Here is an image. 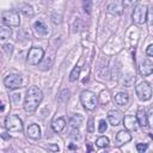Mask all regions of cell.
Listing matches in <instances>:
<instances>
[{
    "mask_svg": "<svg viewBox=\"0 0 153 153\" xmlns=\"http://www.w3.org/2000/svg\"><path fill=\"white\" fill-rule=\"evenodd\" d=\"M42 98H43V93H42L41 88H38L37 86L29 87V90L26 91L25 100H24V110L30 114L33 112L37 109V106L39 105Z\"/></svg>",
    "mask_w": 153,
    "mask_h": 153,
    "instance_id": "6da1fadb",
    "label": "cell"
},
{
    "mask_svg": "<svg viewBox=\"0 0 153 153\" xmlns=\"http://www.w3.org/2000/svg\"><path fill=\"white\" fill-rule=\"evenodd\" d=\"M5 128L10 134H19L23 131V121L17 115H8L5 120Z\"/></svg>",
    "mask_w": 153,
    "mask_h": 153,
    "instance_id": "7a4b0ae2",
    "label": "cell"
},
{
    "mask_svg": "<svg viewBox=\"0 0 153 153\" xmlns=\"http://www.w3.org/2000/svg\"><path fill=\"white\" fill-rule=\"evenodd\" d=\"M80 100L86 110H93L97 106V97L91 91H82L80 94Z\"/></svg>",
    "mask_w": 153,
    "mask_h": 153,
    "instance_id": "3957f363",
    "label": "cell"
},
{
    "mask_svg": "<svg viewBox=\"0 0 153 153\" xmlns=\"http://www.w3.org/2000/svg\"><path fill=\"white\" fill-rule=\"evenodd\" d=\"M43 56H44V50L42 48H38V47H33L29 50V54H27V59H26V62L31 66H37L42 60H43Z\"/></svg>",
    "mask_w": 153,
    "mask_h": 153,
    "instance_id": "277c9868",
    "label": "cell"
},
{
    "mask_svg": "<svg viewBox=\"0 0 153 153\" xmlns=\"http://www.w3.org/2000/svg\"><path fill=\"white\" fill-rule=\"evenodd\" d=\"M136 94L139 97L140 100H149L152 97V87L147 81H142L140 82L136 87H135Z\"/></svg>",
    "mask_w": 153,
    "mask_h": 153,
    "instance_id": "5b68a950",
    "label": "cell"
},
{
    "mask_svg": "<svg viewBox=\"0 0 153 153\" xmlns=\"http://www.w3.org/2000/svg\"><path fill=\"white\" fill-rule=\"evenodd\" d=\"M2 20L10 25V26H18L20 24V19H19V13L17 11H4L2 12Z\"/></svg>",
    "mask_w": 153,
    "mask_h": 153,
    "instance_id": "8992f818",
    "label": "cell"
},
{
    "mask_svg": "<svg viewBox=\"0 0 153 153\" xmlns=\"http://www.w3.org/2000/svg\"><path fill=\"white\" fill-rule=\"evenodd\" d=\"M4 84L8 90L13 91V90H18L19 87H22L23 80H22V76L18 74H10L5 78Z\"/></svg>",
    "mask_w": 153,
    "mask_h": 153,
    "instance_id": "52a82bcc",
    "label": "cell"
},
{
    "mask_svg": "<svg viewBox=\"0 0 153 153\" xmlns=\"http://www.w3.org/2000/svg\"><path fill=\"white\" fill-rule=\"evenodd\" d=\"M146 14H147V6L146 5H137L134 8L131 17L136 24H143L146 22Z\"/></svg>",
    "mask_w": 153,
    "mask_h": 153,
    "instance_id": "ba28073f",
    "label": "cell"
},
{
    "mask_svg": "<svg viewBox=\"0 0 153 153\" xmlns=\"http://www.w3.org/2000/svg\"><path fill=\"white\" fill-rule=\"evenodd\" d=\"M123 123H124V127L128 131H136L137 130V127H139V123L136 121V117L133 116V115H127L124 116V118L122 120Z\"/></svg>",
    "mask_w": 153,
    "mask_h": 153,
    "instance_id": "9c48e42d",
    "label": "cell"
},
{
    "mask_svg": "<svg viewBox=\"0 0 153 153\" xmlns=\"http://www.w3.org/2000/svg\"><path fill=\"white\" fill-rule=\"evenodd\" d=\"M108 120H109V122H110L111 126L116 127V126H118L122 122L123 115H122V112L120 110H115L114 109V110H110L108 112Z\"/></svg>",
    "mask_w": 153,
    "mask_h": 153,
    "instance_id": "30bf717a",
    "label": "cell"
},
{
    "mask_svg": "<svg viewBox=\"0 0 153 153\" xmlns=\"http://www.w3.org/2000/svg\"><path fill=\"white\" fill-rule=\"evenodd\" d=\"M152 72H153V63L149 59H147L140 66V74L142 76H148L152 74Z\"/></svg>",
    "mask_w": 153,
    "mask_h": 153,
    "instance_id": "8fae6325",
    "label": "cell"
},
{
    "mask_svg": "<svg viewBox=\"0 0 153 153\" xmlns=\"http://www.w3.org/2000/svg\"><path fill=\"white\" fill-rule=\"evenodd\" d=\"M33 31H35V33H36L37 36H39V37H44V36L48 35V27H47V26L44 25V23L41 22V20H37V22L33 23Z\"/></svg>",
    "mask_w": 153,
    "mask_h": 153,
    "instance_id": "7c38bea8",
    "label": "cell"
},
{
    "mask_svg": "<svg viewBox=\"0 0 153 153\" xmlns=\"http://www.w3.org/2000/svg\"><path fill=\"white\" fill-rule=\"evenodd\" d=\"M26 134L30 139H33V140H38L41 137V129H39V126L33 123L31 126H29L27 130H26Z\"/></svg>",
    "mask_w": 153,
    "mask_h": 153,
    "instance_id": "4fadbf2b",
    "label": "cell"
},
{
    "mask_svg": "<svg viewBox=\"0 0 153 153\" xmlns=\"http://www.w3.org/2000/svg\"><path fill=\"white\" fill-rule=\"evenodd\" d=\"M136 121L141 127H147L148 126V120H147V114L143 108H139L136 112Z\"/></svg>",
    "mask_w": 153,
    "mask_h": 153,
    "instance_id": "5bb4252c",
    "label": "cell"
},
{
    "mask_svg": "<svg viewBox=\"0 0 153 153\" xmlns=\"http://www.w3.org/2000/svg\"><path fill=\"white\" fill-rule=\"evenodd\" d=\"M131 140V135H130V133L126 129H123V130H120L118 133H117V135H116V141L118 142V145H123V143H127V142H129Z\"/></svg>",
    "mask_w": 153,
    "mask_h": 153,
    "instance_id": "9a60e30c",
    "label": "cell"
},
{
    "mask_svg": "<svg viewBox=\"0 0 153 153\" xmlns=\"http://www.w3.org/2000/svg\"><path fill=\"white\" fill-rule=\"evenodd\" d=\"M66 127V120L63 117H57L51 122V128L55 133H61Z\"/></svg>",
    "mask_w": 153,
    "mask_h": 153,
    "instance_id": "2e32d148",
    "label": "cell"
},
{
    "mask_svg": "<svg viewBox=\"0 0 153 153\" xmlns=\"http://www.w3.org/2000/svg\"><path fill=\"white\" fill-rule=\"evenodd\" d=\"M108 12L110 14H114V16H120L122 13V6L118 2L112 1L108 5Z\"/></svg>",
    "mask_w": 153,
    "mask_h": 153,
    "instance_id": "e0dca14e",
    "label": "cell"
},
{
    "mask_svg": "<svg viewBox=\"0 0 153 153\" xmlns=\"http://www.w3.org/2000/svg\"><path fill=\"white\" fill-rule=\"evenodd\" d=\"M129 100V94L127 92H118L116 96H115V103L118 104V105H126Z\"/></svg>",
    "mask_w": 153,
    "mask_h": 153,
    "instance_id": "ac0fdd59",
    "label": "cell"
},
{
    "mask_svg": "<svg viewBox=\"0 0 153 153\" xmlns=\"http://www.w3.org/2000/svg\"><path fill=\"white\" fill-rule=\"evenodd\" d=\"M82 121H84V117L80 114L72 115V117H71V126H72V128L73 129H79L80 126L82 124Z\"/></svg>",
    "mask_w": 153,
    "mask_h": 153,
    "instance_id": "d6986e66",
    "label": "cell"
},
{
    "mask_svg": "<svg viewBox=\"0 0 153 153\" xmlns=\"http://www.w3.org/2000/svg\"><path fill=\"white\" fill-rule=\"evenodd\" d=\"M19 11L25 16V17H32L35 14L33 12V8L30 6V5H26V4H22L19 6Z\"/></svg>",
    "mask_w": 153,
    "mask_h": 153,
    "instance_id": "ffe728a7",
    "label": "cell"
},
{
    "mask_svg": "<svg viewBox=\"0 0 153 153\" xmlns=\"http://www.w3.org/2000/svg\"><path fill=\"white\" fill-rule=\"evenodd\" d=\"M11 36V29L8 26H4L1 25L0 26V39H7L8 37Z\"/></svg>",
    "mask_w": 153,
    "mask_h": 153,
    "instance_id": "44dd1931",
    "label": "cell"
},
{
    "mask_svg": "<svg viewBox=\"0 0 153 153\" xmlns=\"http://www.w3.org/2000/svg\"><path fill=\"white\" fill-rule=\"evenodd\" d=\"M53 57H49V59H45V60H43V62L41 61L38 65H39V68L42 69V71H47V69H49L51 66H53Z\"/></svg>",
    "mask_w": 153,
    "mask_h": 153,
    "instance_id": "7402d4cb",
    "label": "cell"
},
{
    "mask_svg": "<svg viewBox=\"0 0 153 153\" xmlns=\"http://www.w3.org/2000/svg\"><path fill=\"white\" fill-rule=\"evenodd\" d=\"M80 67L79 66H76V67H74L73 68V71L71 72V74H69V80L71 81H75V80H78V78H79V74H80Z\"/></svg>",
    "mask_w": 153,
    "mask_h": 153,
    "instance_id": "603a6c76",
    "label": "cell"
},
{
    "mask_svg": "<svg viewBox=\"0 0 153 153\" xmlns=\"http://www.w3.org/2000/svg\"><path fill=\"white\" fill-rule=\"evenodd\" d=\"M96 145L98 146V147H106L108 145H109V139L106 137V136H100V137H98L97 140H96Z\"/></svg>",
    "mask_w": 153,
    "mask_h": 153,
    "instance_id": "cb8c5ba5",
    "label": "cell"
},
{
    "mask_svg": "<svg viewBox=\"0 0 153 153\" xmlns=\"http://www.w3.org/2000/svg\"><path fill=\"white\" fill-rule=\"evenodd\" d=\"M99 99H100V103L104 104V103H108L110 100V94L108 91H102L100 94H99Z\"/></svg>",
    "mask_w": 153,
    "mask_h": 153,
    "instance_id": "d4e9b609",
    "label": "cell"
},
{
    "mask_svg": "<svg viewBox=\"0 0 153 153\" xmlns=\"http://www.w3.org/2000/svg\"><path fill=\"white\" fill-rule=\"evenodd\" d=\"M82 7H84V11L90 14L91 11H92V0H84L82 1Z\"/></svg>",
    "mask_w": 153,
    "mask_h": 153,
    "instance_id": "484cf974",
    "label": "cell"
},
{
    "mask_svg": "<svg viewBox=\"0 0 153 153\" xmlns=\"http://www.w3.org/2000/svg\"><path fill=\"white\" fill-rule=\"evenodd\" d=\"M106 128H108L106 121H105V120H100V121H99V124H98V131H99V133H104V131L106 130Z\"/></svg>",
    "mask_w": 153,
    "mask_h": 153,
    "instance_id": "4316f807",
    "label": "cell"
},
{
    "mask_svg": "<svg viewBox=\"0 0 153 153\" xmlns=\"http://www.w3.org/2000/svg\"><path fill=\"white\" fill-rule=\"evenodd\" d=\"M147 149V145L146 143H136V151L139 153H143Z\"/></svg>",
    "mask_w": 153,
    "mask_h": 153,
    "instance_id": "83f0119b",
    "label": "cell"
},
{
    "mask_svg": "<svg viewBox=\"0 0 153 153\" xmlns=\"http://www.w3.org/2000/svg\"><path fill=\"white\" fill-rule=\"evenodd\" d=\"M93 130H94V128H93V118L90 117L88 118V123H87V131L88 133H92Z\"/></svg>",
    "mask_w": 153,
    "mask_h": 153,
    "instance_id": "f1b7e54d",
    "label": "cell"
},
{
    "mask_svg": "<svg viewBox=\"0 0 153 153\" xmlns=\"http://www.w3.org/2000/svg\"><path fill=\"white\" fill-rule=\"evenodd\" d=\"M146 18L148 20V26L152 25V10L147 7V14H146Z\"/></svg>",
    "mask_w": 153,
    "mask_h": 153,
    "instance_id": "f546056e",
    "label": "cell"
},
{
    "mask_svg": "<svg viewBox=\"0 0 153 153\" xmlns=\"http://www.w3.org/2000/svg\"><path fill=\"white\" fill-rule=\"evenodd\" d=\"M4 49L6 50V53H7L8 55H11L12 51H13V44H5V45H4Z\"/></svg>",
    "mask_w": 153,
    "mask_h": 153,
    "instance_id": "4dcf8cb0",
    "label": "cell"
},
{
    "mask_svg": "<svg viewBox=\"0 0 153 153\" xmlns=\"http://www.w3.org/2000/svg\"><path fill=\"white\" fill-rule=\"evenodd\" d=\"M146 54H147V56H149V57L153 56V45H152V44H149V45L147 47V49H146Z\"/></svg>",
    "mask_w": 153,
    "mask_h": 153,
    "instance_id": "1f68e13d",
    "label": "cell"
},
{
    "mask_svg": "<svg viewBox=\"0 0 153 153\" xmlns=\"http://www.w3.org/2000/svg\"><path fill=\"white\" fill-rule=\"evenodd\" d=\"M139 0H123V5L124 6H133L134 4H136Z\"/></svg>",
    "mask_w": 153,
    "mask_h": 153,
    "instance_id": "d6a6232c",
    "label": "cell"
},
{
    "mask_svg": "<svg viewBox=\"0 0 153 153\" xmlns=\"http://www.w3.org/2000/svg\"><path fill=\"white\" fill-rule=\"evenodd\" d=\"M0 110H1V111H2V110H4V104H2V103H1V102H0Z\"/></svg>",
    "mask_w": 153,
    "mask_h": 153,
    "instance_id": "836d02e7",
    "label": "cell"
},
{
    "mask_svg": "<svg viewBox=\"0 0 153 153\" xmlns=\"http://www.w3.org/2000/svg\"><path fill=\"white\" fill-rule=\"evenodd\" d=\"M4 139H7V135H6V133H2V135H1Z\"/></svg>",
    "mask_w": 153,
    "mask_h": 153,
    "instance_id": "e575fe53",
    "label": "cell"
}]
</instances>
